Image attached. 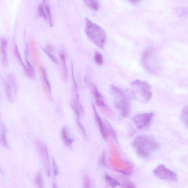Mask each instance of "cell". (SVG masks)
Instances as JSON below:
<instances>
[{"mask_svg":"<svg viewBox=\"0 0 188 188\" xmlns=\"http://www.w3.org/2000/svg\"><path fill=\"white\" fill-rule=\"evenodd\" d=\"M182 121L185 124L186 126H187L188 124V106H186L183 109L181 115Z\"/></svg>","mask_w":188,"mask_h":188,"instance_id":"obj_21","label":"cell"},{"mask_svg":"<svg viewBox=\"0 0 188 188\" xmlns=\"http://www.w3.org/2000/svg\"><path fill=\"white\" fill-rule=\"evenodd\" d=\"M43 90L45 97H46L47 99H50V97H51L50 94H51V92L50 91L48 87L47 86L46 84L43 85Z\"/></svg>","mask_w":188,"mask_h":188,"instance_id":"obj_27","label":"cell"},{"mask_svg":"<svg viewBox=\"0 0 188 188\" xmlns=\"http://www.w3.org/2000/svg\"><path fill=\"white\" fill-rule=\"evenodd\" d=\"M85 32L90 41L101 49H104L106 44L107 37L105 31L102 27L86 17Z\"/></svg>","mask_w":188,"mask_h":188,"instance_id":"obj_2","label":"cell"},{"mask_svg":"<svg viewBox=\"0 0 188 188\" xmlns=\"http://www.w3.org/2000/svg\"><path fill=\"white\" fill-rule=\"evenodd\" d=\"M93 107L95 114L96 115L97 121H98L99 127H100V128L101 133H102L103 136V137L104 139H106V132L105 128H104V126L103 124L102 121L101 120L100 118L99 117L98 115H97L96 111L95 106H94V104H93Z\"/></svg>","mask_w":188,"mask_h":188,"instance_id":"obj_17","label":"cell"},{"mask_svg":"<svg viewBox=\"0 0 188 188\" xmlns=\"http://www.w3.org/2000/svg\"><path fill=\"white\" fill-rule=\"evenodd\" d=\"M91 86L94 97H95L96 100L104 99L103 97L101 95L100 92L99 91L97 87L93 84H91Z\"/></svg>","mask_w":188,"mask_h":188,"instance_id":"obj_20","label":"cell"},{"mask_svg":"<svg viewBox=\"0 0 188 188\" xmlns=\"http://www.w3.org/2000/svg\"><path fill=\"white\" fill-rule=\"evenodd\" d=\"M129 2L133 4H137L140 2L142 0H127Z\"/></svg>","mask_w":188,"mask_h":188,"instance_id":"obj_32","label":"cell"},{"mask_svg":"<svg viewBox=\"0 0 188 188\" xmlns=\"http://www.w3.org/2000/svg\"><path fill=\"white\" fill-rule=\"evenodd\" d=\"M14 52H15V55L16 57H17L18 60H19L20 62V63L23 67V68L25 66V65L22 59L21 58L20 55L19 53V49L17 46V45L16 44L15 45V47H14Z\"/></svg>","mask_w":188,"mask_h":188,"instance_id":"obj_26","label":"cell"},{"mask_svg":"<svg viewBox=\"0 0 188 188\" xmlns=\"http://www.w3.org/2000/svg\"><path fill=\"white\" fill-rule=\"evenodd\" d=\"M62 136L65 143L68 146L70 145L72 143V140L69 137L67 132L66 129L63 130Z\"/></svg>","mask_w":188,"mask_h":188,"instance_id":"obj_22","label":"cell"},{"mask_svg":"<svg viewBox=\"0 0 188 188\" xmlns=\"http://www.w3.org/2000/svg\"><path fill=\"white\" fill-rule=\"evenodd\" d=\"M26 65L24 67L25 74L29 78H34L35 77V72L34 71L33 67L30 63L29 62L27 59H26Z\"/></svg>","mask_w":188,"mask_h":188,"instance_id":"obj_14","label":"cell"},{"mask_svg":"<svg viewBox=\"0 0 188 188\" xmlns=\"http://www.w3.org/2000/svg\"><path fill=\"white\" fill-rule=\"evenodd\" d=\"M132 96L147 103L152 97L151 87L147 81L136 79L131 83Z\"/></svg>","mask_w":188,"mask_h":188,"instance_id":"obj_4","label":"cell"},{"mask_svg":"<svg viewBox=\"0 0 188 188\" xmlns=\"http://www.w3.org/2000/svg\"><path fill=\"white\" fill-rule=\"evenodd\" d=\"M153 112L137 114L132 118L133 122L138 130H143L149 127L154 118Z\"/></svg>","mask_w":188,"mask_h":188,"instance_id":"obj_6","label":"cell"},{"mask_svg":"<svg viewBox=\"0 0 188 188\" xmlns=\"http://www.w3.org/2000/svg\"><path fill=\"white\" fill-rule=\"evenodd\" d=\"M7 79H8L12 87L13 88L14 93L16 95L17 92V81H16L15 77H14L13 75V74L11 73L9 74L8 77H7Z\"/></svg>","mask_w":188,"mask_h":188,"instance_id":"obj_16","label":"cell"},{"mask_svg":"<svg viewBox=\"0 0 188 188\" xmlns=\"http://www.w3.org/2000/svg\"><path fill=\"white\" fill-rule=\"evenodd\" d=\"M88 8L96 12L100 8V2L99 0H83Z\"/></svg>","mask_w":188,"mask_h":188,"instance_id":"obj_13","label":"cell"},{"mask_svg":"<svg viewBox=\"0 0 188 188\" xmlns=\"http://www.w3.org/2000/svg\"><path fill=\"white\" fill-rule=\"evenodd\" d=\"M132 145L136 153L139 157L147 158L157 150L159 143L153 137L148 135H140L134 140Z\"/></svg>","mask_w":188,"mask_h":188,"instance_id":"obj_1","label":"cell"},{"mask_svg":"<svg viewBox=\"0 0 188 188\" xmlns=\"http://www.w3.org/2000/svg\"><path fill=\"white\" fill-rule=\"evenodd\" d=\"M46 50L47 51L52 54L54 52V47L50 44H48L46 45Z\"/></svg>","mask_w":188,"mask_h":188,"instance_id":"obj_30","label":"cell"},{"mask_svg":"<svg viewBox=\"0 0 188 188\" xmlns=\"http://www.w3.org/2000/svg\"><path fill=\"white\" fill-rule=\"evenodd\" d=\"M8 42L4 38L0 40V52L1 55V62L3 66H8V61L6 53Z\"/></svg>","mask_w":188,"mask_h":188,"instance_id":"obj_8","label":"cell"},{"mask_svg":"<svg viewBox=\"0 0 188 188\" xmlns=\"http://www.w3.org/2000/svg\"><path fill=\"white\" fill-rule=\"evenodd\" d=\"M35 182L38 186L40 187L42 183V178L41 175L40 173H38L36 176L35 179Z\"/></svg>","mask_w":188,"mask_h":188,"instance_id":"obj_28","label":"cell"},{"mask_svg":"<svg viewBox=\"0 0 188 188\" xmlns=\"http://www.w3.org/2000/svg\"><path fill=\"white\" fill-rule=\"evenodd\" d=\"M105 179L107 182L112 187L115 188L117 186L121 185L120 182L111 176H110L109 175H106Z\"/></svg>","mask_w":188,"mask_h":188,"instance_id":"obj_18","label":"cell"},{"mask_svg":"<svg viewBox=\"0 0 188 188\" xmlns=\"http://www.w3.org/2000/svg\"><path fill=\"white\" fill-rule=\"evenodd\" d=\"M153 173L155 176L161 180L172 182H176L178 180L177 173L163 164L157 166L154 170Z\"/></svg>","mask_w":188,"mask_h":188,"instance_id":"obj_7","label":"cell"},{"mask_svg":"<svg viewBox=\"0 0 188 188\" xmlns=\"http://www.w3.org/2000/svg\"><path fill=\"white\" fill-rule=\"evenodd\" d=\"M31 50L32 54V56L34 61L38 60L39 59L38 52L37 43L35 40L32 39L30 42Z\"/></svg>","mask_w":188,"mask_h":188,"instance_id":"obj_12","label":"cell"},{"mask_svg":"<svg viewBox=\"0 0 188 188\" xmlns=\"http://www.w3.org/2000/svg\"><path fill=\"white\" fill-rule=\"evenodd\" d=\"M12 85L9 81L7 79L5 82V89L7 98L10 102L12 103L13 102V96L12 92Z\"/></svg>","mask_w":188,"mask_h":188,"instance_id":"obj_15","label":"cell"},{"mask_svg":"<svg viewBox=\"0 0 188 188\" xmlns=\"http://www.w3.org/2000/svg\"><path fill=\"white\" fill-rule=\"evenodd\" d=\"M144 68L150 74H158L161 70L160 60L154 49L148 48L144 50L142 57Z\"/></svg>","mask_w":188,"mask_h":188,"instance_id":"obj_5","label":"cell"},{"mask_svg":"<svg viewBox=\"0 0 188 188\" xmlns=\"http://www.w3.org/2000/svg\"><path fill=\"white\" fill-rule=\"evenodd\" d=\"M0 142L3 146L5 148H8V145L6 136V129L5 125L2 122H0Z\"/></svg>","mask_w":188,"mask_h":188,"instance_id":"obj_11","label":"cell"},{"mask_svg":"<svg viewBox=\"0 0 188 188\" xmlns=\"http://www.w3.org/2000/svg\"><path fill=\"white\" fill-rule=\"evenodd\" d=\"M25 47V55L26 59L28 58L29 55V48L28 45L27 43H26Z\"/></svg>","mask_w":188,"mask_h":188,"instance_id":"obj_31","label":"cell"},{"mask_svg":"<svg viewBox=\"0 0 188 188\" xmlns=\"http://www.w3.org/2000/svg\"><path fill=\"white\" fill-rule=\"evenodd\" d=\"M124 187L128 188L135 187L133 183L129 181H125L124 182V183L122 184Z\"/></svg>","mask_w":188,"mask_h":188,"instance_id":"obj_29","label":"cell"},{"mask_svg":"<svg viewBox=\"0 0 188 188\" xmlns=\"http://www.w3.org/2000/svg\"><path fill=\"white\" fill-rule=\"evenodd\" d=\"M45 10H46L47 17L48 18L49 21L50 26L51 27H53V20H52V17L51 9H50V7L49 6V5H45Z\"/></svg>","mask_w":188,"mask_h":188,"instance_id":"obj_23","label":"cell"},{"mask_svg":"<svg viewBox=\"0 0 188 188\" xmlns=\"http://www.w3.org/2000/svg\"><path fill=\"white\" fill-rule=\"evenodd\" d=\"M43 5H39L38 8V15L40 17H43L45 19H47V14L45 12L44 8H43Z\"/></svg>","mask_w":188,"mask_h":188,"instance_id":"obj_25","label":"cell"},{"mask_svg":"<svg viewBox=\"0 0 188 188\" xmlns=\"http://www.w3.org/2000/svg\"><path fill=\"white\" fill-rule=\"evenodd\" d=\"M60 58L61 63L63 78L64 80L66 81L68 78V71L66 63V57L64 54H60Z\"/></svg>","mask_w":188,"mask_h":188,"instance_id":"obj_10","label":"cell"},{"mask_svg":"<svg viewBox=\"0 0 188 188\" xmlns=\"http://www.w3.org/2000/svg\"><path fill=\"white\" fill-rule=\"evenodd\" d=\"M114 104L122 117L129 116L131 113L129 99L123 90L118 87L111 85L110 88Z\"/></svg>","mask_w":188,"mask_h":188,"instance_id":"obj_3","label":"cell"},{"mask_svg":"<svg viewBox=\"0 0 188 188\" xmlns=\"http://www.w3.org/2000/svg\"><path fill=\"white\" fill-rule=\"evenodd\" d=\"M36 66H37L38 69L39 70V73L41 78L44 81L45 84L46 85L49 89L50 91L51 92V86H50V83L48 80L46 70L43 68L41 63H37V64H36Z\"/></svg>","mask_w":188,"mask_h":188,"instance_id":"obj_9","label":"cell"},{"mask_svg":"<svg viewBox=\"0 0 188 188\" xmlns=\"http://www.w3.org/2000/svg\"><path fill=\"white\" fill-rule=\"evenodd\" d=\"M42 49L45 54H46V55L48 56L50 60H51L52 62L54 63V64H55L56 65L59 64L58 61L57 59L56 58V57L55 56H54L53 54L47 51L45 49L43 48H42Z\"/></svg>","mask_w":188,"mask_h":188,"instance_id":"obj_24","label":"cell"},{"mask_svg":"<svg viewBox=\"0 0 188 188\" xmlns=\"http://www.w3.org/2000/svg\"><path fill=\"white\" fill-rule=\"evenodd\" d=\"M94 60L96 64L99 66H102L104 63V59L102 54L100 52L96 51L95 54Z\"/></svg>","mask_w":188,"mask_h":188,"instance_id":"obj_19","label":"cell"}]
</instances>
